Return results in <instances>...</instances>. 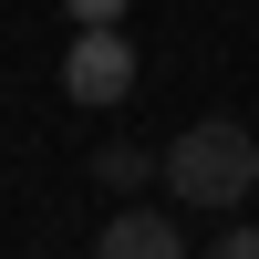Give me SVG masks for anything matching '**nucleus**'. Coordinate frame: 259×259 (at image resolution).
<instances>
[{"label":"nucleus","instance_id":"nucleus-1","mask_svg":"<svg viewBox=\"0 0 259 259\" xmlns=\"http://www.w3.org/2000/svg\"><path fill=\"white\" fill-rule=\"evenodd\" d=\"M156 177H166V197L228 218V207H249V187H259V135H249L239 114H197V124L156 156Z\"/></svg>","mask_w":259,"mask_h":259},{"label":"nucleus","instance_id":"nucleus-2","mask_svg":"<svg viewBox=\"0 0 259 259\" xmlns=\"http://www.w3.org/2000/svg\"><path fill=\"white\" fill-rule=\"evenodd\" d=\"M62 94L83 104V114H114L124 94H135V41L104 21V31H73V52H62Z\"/></svg>","mask_w":259,"mask_h":259},{"label":"nucleus","instance_id":"nucleus-3","mask_svg":"<svg viewBox=\"0 0 259 259\" xmlns=\"http://www.w3.org/2000/svg\"><path fill=\"white\" fill-rule=\"evenodd\" d=\"M94 259H187V239H177V218H166V207H124V218H104Z\"/></svg>","mask_w":259,"mask_h":259},{"label":"nucleus","instance_id":"nucleus-4","mask_svg":"<svg viewBox=\"0 0 259 259\" xmlns=\"http://www.w3.org/2000/svg\"><path fill=\"white\" fill-rule=\"evenodd\" d=\"M145 177H156V156H145V145H124V135H104V145H94V187H114V197H135Z\"/></svg>","mask_w":259,"mask_h":259},{"label":"nucleus","instance_id":"nucleus-5","mask_svg":"<svg viewBox=\"0 0 259 259\" xmlns=\"http://www.w3.org/2000/svg\"><path fill=\"white\" fill-rule=\"evenodd\" d=\"M73 11V31H104V21H124V0H62Z\"/></svg>","mask_w":259,"mask_h":259},{"label":"nucleus","instance_id":"nucleus-6","mask_svg":"<svg viewBox=\"0 0 259 259\" xmlns=\"http://www.w3.org/2000/svg\"><path fill=\"white\" fill-rule=\"evenodd\" d=\"M207 259H259V228H218V239H207Z\"/></svg>","mask_w":259,"mask_h":259}]
</instances>
